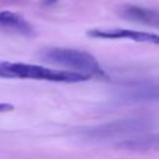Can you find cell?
Listing matches in <instances>:
<instances>
[{
    "instance_id": "1",
    "label": "cell",
    "mask_w": 159,
    "mask_h": 159,
    "mask_svg": "<svg viewBox=\"0 0 159 159\" xmlns=\"http://www.w3.org/2000/svg\"><path fill=\"white\" fill-rule=\"evenodd\" d=\"M0 78H22L57 83H80L88 81L91 77L73 71L53 70L40 65L0 60Z\"/></svg>"
},
{
    "instance_id": "2",
    "label": "cell",
    "mask_w": 159,
    "mask_h": 159,
    "mask_svg": "<svg viewBox=\"0 0 159 159\" xmlns=\"http://www.w3.org/2000/svg\"><path fill=\"white\" fill-rule=\"evenodd\" d=\"M41 57L50 63L71 68L73 72L82 73L88 77H106V72L97 58L89 52L82 50L51 47L45 50L41 53Z\"/></svg>"
},
{
    "instance_id": "3",
    "label": "cell",
    "mask_w": 159,
    "mask_h": 159,
    "mask_svg": "<svg viewBox=\"0 0 159 159\" xmlns=\"http://www.w3.org/2000/svg\"><path fill=\"white\" fill-rule=\"evenodd\" d=\"M153 125L148 118H122L81 129L80 134L89 142H106L112 139H124L144 133Z\"/></svg>"
},
{
    "instance_id": "4",
    "label": "cell",
    "mask_w": 159,
    "mask_h": 159,
    "mask_svg": "<svg viewBox=\"0 0 159 159\" xmlns=\"http://www.w3.org/2000/svg\"><path fill=\"white\" fill-rule=\"evenodd\" d=\"M118 98L124 103H158L159 80L130 82L118 91Z\"/></svg>"
},
{
    "instance_id": "5",
    "label": "cell",
    "mask_w": 159,
    "mask_h": 159,
    "mask_svg": "<svg viewBox=\"0 0 159 159\" xmlns=\"http://www.w3.org/2000/svg\"><path fill=\"white\" fill-rule=\"evenodd\" d=\"M87 35L89 37L102 39V40H130L140 43L159 45V34L133 30V29H120V27L92 29L87 31Z\"/></svg>"
},
{
    "instance_id": "6",
    "label": "cell",
    "mask_w": 159,
    "mask_h": 159,
    "mask_svg": "<svg viewBox=\"0 0 159 159\" xmlns=\"http://www.w3.org/2000/svg\"><path fill=\"white\" fill-rule=\"evenodd\" d=\"M116 148L135 153H159V133L135 134L116 143Z\"/></svg>"
},
{
    "instance_id": "7",
    "label": "cell",
    "mask_w": 159,
    "mask_h": 159,
    "mask_svg": "<svg viewBox=\"0 0 159 159\" xmlns=\"http://www.w3.org/2000/svg\"><path fill=\"white\" fill-rule=\"evenodd\" d=\"M0 27L24 36H32L35 34V30L29 21H26L21 15L7 10L0 11Z\"/></svg>"
},
{
    "instance_id": "8",
    "label": "cell",
    "mask_w": 159,
    "mask_h": 159,
    "mask_svg": "<svg viewBox=\"0 0 159 159\" xmlns=\"http://www.w3.org/2000/svg\"><path fill=\"white\" fill-rule=\"evenodd\" d=\"M120 14L123 17L133 20V21H138V22H143V24H148L153 26H159V12H155L153 10H149L142 6L124 5L120 9Z\"/></svg>"
},
{
    "instance_id": "9",
    "label": "cell",
    "mask_w": 159,
    "mask_h": 159,
    "mask_svg": "<svg viewBox=\"0 0 159 159\" xmlns=\"http://www.w3.org/2000/svg\"><path fill=\"white\" fill-rule=\"evenodd\" d=\"M14 109V106L10 103H0V113H5V112H10Z\"/></svg>"
},
{
    "instance_id": "10",
    "label": "cell",
    "mask_w": 159,
    "mask_h": 159,
    "mask_svg": "<svg viewBox=\"0 0 159 159\" xmlns=\"http://www.w3.org/2000/svg\"><path fill=\"white\" fill-rule=\"evenodd\" d=\"M57 0H42V2L45 4V5H52V4H55Z\"/></svg>"
}]
</instances>
